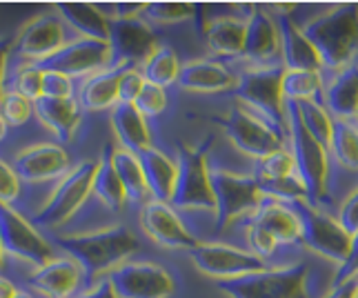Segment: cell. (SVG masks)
Here are the masks:
<instances>
[{
    "label": "cell",
    "mask_w": 358,
    "mask_h": 298,
    "mask_svg": "<svg viewBox=\"0 0 358 298\" xmlns=\"http://www.w3.org/2000/svg\"><path fill=\"white\" fill-rule=\"evenodd\" d=\"M60 250H65L90 278L107 276L114 267L138 252V239L125 225H112L85 234H60Z\"/></svg>",
    "instance_id": "cell-1"
},
{
    "label": "cell",
    "mask_w": 358,
    "mask_h": 298,
    "mask_svg": "<svg viewBox=\"0 0 358 298\" xmlns=\"http://www.w3.org/2000/svg\"><path fill=\"white\" fill-rule=\"evenodd\" d=\"M316 47L323 67L341 71L358 58V5L345 3L327 9L303 27Z\"/></svg>",
    "instance_id": "cell-2"
},
{
    "label": "cell",
    "mask_w": 358,
    "mask_h": 298,
    "mask_svg": "<svg viewBox=\"0 0 358 298\" xmlns=\"http://www.w3.org/2000/svg\"><path fill=\"white\" fill-rule=\"evenodd\" d=\"M287 139L292 143V156L296 163V173L305 183L310 203L318 205L327 201L329 180V149L318 143L303 125L296 103H287Z\"/></svg>",
    "instance_id": "cell-3"
},
{
    "label": "cell",
    "mask_w": 358,
    "mask_h": 298,
    "mask_svg": "<svg viewBox=\"0 0 358 298\" xmlns=\"http://www.w3.org/2000/svg\"><path fill=\"white\" fill-rule=\"evenodd\" d=\"M282 76H285L282 65L245 69L236 80L234 94L256 116H261L274 129L287 134V103L282 98Z\"/></svg>",
    "instance_id": "cell-4"
},
{
    "label": "cell",
    "mask_w": 358,
    "mask_h": 298,
    "mask_svg": "<svg viewBox=\"0 0 358 298\" xmlns=\"http://www.w3.org/2000/svg\"><path fill=\"white\" fill-rule=\"evenodd\" d=\"M214 139H207L203 145H178V180L171 196V207L182 212H216V198L212 190V176H209L207 152Z\"/></svg>",
    "instance_id": "cell-5"
},
{
    "label": "cell",
    "mask_w": 358,
    "mask_h": 298,
    "mask_svg": "<svg viewBox=\"0 0 358 298\" xmlns=\"http://www.w3.org/2000/svg\"><path fill=\"white\" fill-rule=\"evenodd\" d=\"M307 278V263H296L276 269L267 267L231 281H218L216 288L229 298H310Z\"/></svg>",
    "instance_id": "cell-6"
},
{
    "label": "cell",
    "mask_w": 358,
    "mask_h": 298,
    "mask_svg": "<svg viewBox=\"0 0 358 298\" xmlns=\"http://www.w3.org/2000/svg\"><path fill=\"white\" fill-rule=\"evenodd\" d=\"M212 122L225 132L229 143L238 152L254 160H261L269 154L278 152V149L285 147L287 141V134L274 129L261 116H256L254 111L241 105L231 107L225 116H214Z\"/></svg>",
    "instance_id": "cell-7"
},
{
    "label": "cell",
    "mask_w": 358,
    "mask_h": 298,
    "mask_svg": "<svg viewBox=\"0 0 358 298\" xmlns=\"http://www.w3.org/2000/svg\"><path fill=\"white\" fill-rule=\"evenodd\" d=\"M301 220V243L310 252L341 265L350 254L352 236L341 227L338 218L329 216L310 201L289 203Z\"/></svg>",
    "instance_id": "cell-8"
},
{
    "label": "cell",
    "mask_w": 358,
    "mask_h": 298,
    "mask_svg": "<svg viewBox=\"0 0 358 298\" xmlns=\"http://www.w3.org/2000/svg\"><path fill=\"white\" fill-rule=\"evenodd\" d=\"M98 160H80L76 167H71L63 178L58 180L54 192L49 194L47 203L36 214L34 222L43 227H58L67 222L78 209L85 205L94 187Z\"/></svg>",
    "instance_id": "cell-9"
},
{
    "label": "cell",
    "mask_w": 358,
    "mask_h": 298,
    "mask_svg": "<svg viewBox=\"0 0 358 298\" xmlns=\"http://www.w3.org/2000/svg\"><path fill=\"white\" fill-rule=\"evenodd\" d=\"M209 176H212V190L216 198L214 214L218 232H225L234 220L245 214H254L265 198L256 176H241V173L220 167L209 169Z\"/></svg>",
    "instance_id": "cell-10"
},
{
    "label": "cell",
    "mask_w": 358,
    "mask_h": 298,
    "mask_svg": "<svg viewBox=\"0 0 358 298\" xmlns=\"http://www.w3.org/2000/svg\"><path fill=\"white\" fill-rule=\"evenodd\" d=\"M0 247L5 256L34 267H43L56 258L54 247L45 241V236L7 203H0Z\"/></svg>",
    "instance_id": "cell-11"
},
{
    "label": "cell",
    "mask_w": 358,
    "mask_h": 298,
    "mask_svg": "<svg viewBox=\"0 0 358 298\" xmlns=\"http://www.w3.org/2000/svg\"><path fill=\"white\" fill-rule=\"evenodd\" d=\"M105 278L118 298H171L176 292L174 276L147 260H125Z\"/></svg>",
    "instance_id": "cell-12"
},
{
    "label": "cell",
    "mask_w": 358,
    "mask_h": 298,
    "mask_svg": "<svg viewBox=\"0 0 358 298\" xmlns=\"http://www.w3.org/2000/svg\"><path fill=\"white\" fill-rule=\"evenodd\" d=\"M114 65V49L105 41L76 38L58 49L56 54L45 58L43 63L31 65L41 71H58L69 78H90L96 71Z\"/></svg>",
    "instance_id": "cell-13"
},
{
    "label": "cell",
    "mask_w": 358,
    "mask_h": 298,
    "mask_svg": "<svg viewBox=\"0 0 358 298\" xmlns=\"http://www.w3.org/2000/svg\"><path fill=\"white\" fill-rule=\"evenodd\" d=\"M194 267L203 276L218 281H231L238 276L254 274V271L267 269L265 260L254 256L252 252L238 250L225 243H199L187 252Z\"/></svg>",
    "instance_id": "cell-14"
},
{
    "label": "cell",
    "mask_w": 358,
    "mask_h": 298,
    "mask_svg": "<svg viewBox=\"0 0 358 298\" xmlns=\"http://www.w3.org/2000/svg\"><path fill=\"white\" fill-rule=\"evenodd\" d=\"M65 45V22L56 11L34 16L20 27L14 38V52L20 60L29 65H38L45 58L56 54Z\"/></svg>",
    "instance_id": "cell-15"
},
{
    "label": "cell",
    "mask_w": 358,
    "mask_h": 298,
    "mask_svg": "<svg viewBox=\"0 0 358 298\" xmlns=\"http://www.w3.org/2000/svg\"><path fill=\"white\" fill-rule=\"evenodd\" d=\"M138 220L147 239L160 247H165V250L189 252L199 245L196 236L185 227V222L169 203H160V201L145 203L141 207Z\"/></svg>",
    "instance_id": "cell-16"
},
{
    "label": "cell",
    "mask_w": 358,
    "mask_h": 298,
    "mask_svg": "<svg viewBox=\"0 0 358 298\" xmlns=\"http://www.w3.org/2000/svg\"><path fill=\"white\" fill-rule=\"evenodd\" d=\"M14 169L20 180L45 183L52 178H63L69 171V154L60 145L38 143L24 147L14 158Z\"/></svg>",
    "instance_id": "cell-17"
},
{
    "label": "cell",
    "mask_w": 358,
    "mask_h": 298,
    "mask_svg": "<svg viewBox=\"0 0 358 298\" xmlns=\"http://www.w3.org/2000/svg\"><path fill=\"white\" fill-rule=\"evenodd\" d=\"M109 45L114 49V63H145L158 47L156 34L143 18L112 20Z\"/></svg>",
    "instance_id": "cell-18"
},
{
    "label": "cell",
    "mask_w": 358,
    "mask_h": 298,
    "mask_svg": "<svg viewBox=\"0 0 358 298\" xmlns=\"http://www.w3.org/2000/svg\"><path fill=\"white\" fill-rule=\"evenodd\" d=\"M278 56H280L278 22L271 18L265 9L256 7L250 14V18H247L243 58L254 63L256 67H267V65H274V60Z\"/></svg>",
    "instance_id": "cell-19"
},
{
    "label": "cell",
    "mask_w": 358,
    "mask_h": 298,
    "mask_svg": "<svg viewBox=\"0 0 358 298\" xmlns=\"http://www.w3.org/2000/svg\"><path fill=\"white\" fill-rule=\"evenodd\" d=\"M280 31V56L282 67L287 71H320L323 60H320L316 47L305 36L303 27L292 16H280L278 20Z\"/></svg>",
    "instance_id": "cell-20"
},
{
    "label": "cell",
    "mask_w": 358,
    "mask_h": 298,
    "mask_svg": "<svg viewBox=\"0 0 358 298\" xmlns=\"http://www.w3.org/2000/svg\"><path fill=\"white\" fill-rule=\"evenodd\" d=\"M236 76L218 60L196 58L180 67L178 87L192 94H220L236 87Z\"/></svg>",
    "instance_id": "cell-21"
},
{
    "label": "cell",
    "mask_w": 358,
    "mask_h": 298,
    "mask_svg": "<svg viewBox=\"0 0 358 298\" xmlns=\"http://www.w3.org/2000/svg\"><path fill=\"white\" fill-rule=\"evenodd\" d=\"M83 269L73 258H54L43 267H36L29 276L31 288L47 298H71L78 290Z\"/></svg>",
    "instance_id": "cell-22"
},
{
    "label": "cell",
    "mask_w": 358,
    "mask_h": 298,
    "mask_svg": "<svg viewBox=\"0 0 358 298\" xmlns=\"http://www.w3.org/2000/svg\"><path fill=\"white\" fill-rule=\"evenodd\" d=\"M134 65L114 63L103 71H96L94 76L85 78L78 90V105L85 111H105L118 105V83L120 76Z\"/></svg>",
    "instance_id": "cell-23"
},
{
    "label": "cell",
    "mask_w": 358,
    "mask_h": 298,
    "mask_svg": "<svg viewBox=\"0 0 358 298\" xmlns=\"http://www.w3.org/2000/svg\"><path fill=\"white\" fill-rule=\"evenodd\" d=\"M252 222L267 229L278 241V245H294L301 241V220L289 203L265 196L254 212Z\"/></svg>",
    "instance_id": "cell-24"
},
{
    "label": "cell",
    "mask_w": 358,
    "mask_h": 298,
    "mask_svg": "<svg viewBox=\"0 0 358 298\" xmlns=\"http://www.w3.org/2000/svg\"><path fill=\"white\" fill-rule=\"evenodd\" d=\"M34 114L60 143H69L80 125V105L73 98H38Z\"/></svg>",
    "instance_id": "cell-25"
},
{
    "label": "cell",
    "mask_w": 358,
    "mask_h": 298,
    "mask_svg": "<svg viewBox=\"0 0 358 298\" xmlns=\"http://www.w3.org/2000/svg\"><path fill=\"white\" fill-rule=\"evenodd\" d=\"M138 158L145 171L147 187H150L152 194V201L171 203V196H174L176 180H178V163L154 145L143 149Z\"/></svg>",
    "instance_id": "cell-26"
},
{
    "label": "cell",
    "mask_w": 358,
    "mask_h": 298,
    "mask_svg": "<svg viewBox=\"0 0 358 298\" xmlns=\"http://www.w3.org/2000/svg\"><path fill=\"white\" fill-rule=\"evenodd\" d=\"M323 103L334 120H352L358 116V65H350L329 80Z\"/></svg>",
    "instance_id": "cell-27"
},
{
    "label": "cell",
    "mask_w": 358,
    "mask_h": 298,
    "mask_svg": "<svg viewBox=\"0 0 358 298\" xmlns=\"http://www.w3.org/2000/svg\"><path fill=\"white\" fill-rule=\"evenodd\" d=\"M109 122H112L116 141L122 149L141 154L143 149L152 147L150 125H147V118L136 109V105L118 103L109 114Z\"/></svg>",
    "instance_id": "cell-28"
},
{
    "label": "cell",
    "mask_w": 358,
    "mask_h": 298,
    "mask_svg": "<svg viewBox=\"0 0 358 298\" xmlns=\"http://www.w3.org/2000/svg\"><path fill=\"white\" fill-rule=\"evenodd\" d=\"M56 14L63 18V22H67L73 31H78L80 38L109 43L112 20L96 7V3H58Z\"/></svg>",
    "instance_id": "cell-29"
},
{
    "label": "cell",
    "mask_w": 358,
    "mask_h": 298,
    "mask_svg": "<svg viewBox=\"0 0 358 298\" xmlns=\"http://www.w3.org/2000/svg\"><path fill=\"white\" fill-rule=\"evenodd\" d=\"M247 20L234 16H220L205 24V41L209 52L216 56H243Z\"/></svg>",
    "instance_id": "cell-30"
},
{
    "label": "cell",
    "mask_w": 358,
    "mask_h": 298,
    "mask_svg": "<svg viewBox=\"0 0 358 298\" xmlns=\"http://www.w3.org/2000/svg\"><path fill=\"white\" fill-rule=\"evenodd\" d=\"M112 152L114 147H105L101 158H98V167H96V176H94V187H92V194L101 201L107 209H112V212H120V209H125V205L129 203L127 201V194H125V187H122V183L118 178V173L114 169V160H112Z\"/></svg>",
    "instance_id": "cell-31"
},
{
    "label": "cell",
    "mask_w": 358,
    "mask_h": 298,
    "mask_svg": "<svg viewBox=\"0 0 358 298\" xmlns=\"http://www.w3.org/2000/svg\"><path fill=\"white\" fill-rule=\"evenodd\" d=\"M112 160H114V169L122 183V187H125L127 201L138 203V205L150 203L152 194H150V187H147L145 171H143L138 154L127 152V149H122V147H116L112 152Z\"/></svg>",
    "instance_id": "cell-32"
},
{
    "label": "cell",
    "mask_w": 358,
    "mask_h": 298,
    "mask_svg": "<svg viewBox=\"0 0 358 298\" xmlns=\"http://www.w3.org/2000/svg\"><path fill=\"white\" fill-rule=\"evenodd\" d=\"M180 60L178 54L169 45H158L152 56L143 63V76L147 83H154L158 87H169L178 83L180 76Z\"/></svg>",
    "instance_id": "cell-33"
},
{
    "label": "cell",
    "mask_w": 358,
    "mask_h": 298,
    "mask_svg": "<svg viewBox=\"0 0 358 298\" xmlns=\"http://www.w3.org/2000/svg\"><path fill=\"white\" fill-rule=\"evenodd\" d=\"M329 152L334 154L341 167L358 171V125L352 120H334Z\"/></svg>",
    "instance_id": "cell-34"
},
{
    "label": "cell",
    "mask_w": 358,
    "mask_h": 298,
    "mask_svg": "<svg viewBox=\"0 0 358 298\" xmlns=\"http://www.w3.org/2000/svg\"><path fill=\"white\" fill-rule=\"evenodd\" d=\"M325 85L320 71H287L282 76V98L285 103H305L323 96Z\"/></svg>",
    "instance_id": "cell-35"
},
{
    "label": "cell",
    "mask_w": 358,
    "mask_h": 298,
    "mask_svg": "<svg viewBox=\"0 0 358 298\" xmlns=\"http://www.w3.org/2000/svg\"><path fill=\"white\" fill-rule=\"evenodd\" d=\"M296 107H299L301 120L307 127V132H310L318 143H323L329 149L331 129H334V118L329 116L325 105H320L318 101H305V103H296Z\"/></svg>",
    "instance_id": "cell-36"
},
{
    "label": "cell",
    "mask_w": 358,
    "mask_h": 298,
    "mask_svg": "<svg viewBox=\"0 0 358 298\" xmlns=\"http://www.w3.org/2000/svg\"><path fill=\"white\" fill-rule=\"evenodd\" d=\"M196 7L189 3H147L143 11V20L154 27V24H178L194 18Z\"/></svg>",
    "instance_id": "cell-37"
},
{
    "label": "cell",
    "mask_w": 358,
    "mask_h": 298,
    "mask_svg": "<svg viewBox=\"0 0 358 298\" xmlns=\"http://www.w3.org/2000/svg\"><path fill=\"white\" fill-rule=\"evenodd\" d=\"M296 173V163L292 149L282 147L278 152L269 154L261 160H256V178L258 180H280Z\"/></svg>",
    "instance_id": "cell-38"
},
{
    "label": "cell",
    "mask_w": 358,
    "mask_h": 298,
    "mask_svg": "<svg viewBox=\"0 0 358 298\" xmlns=\"http://www.w3.org/2000/svg\"><path fill=\"white\" fill-rule=\"evenodd\" d=\"M0 114H3L7 125L20 127L34 114V103L20 96L18 92H7L3 98V105H0Z\"/></svg>",
    "instance_id": "cell-39"
},
{
    "label": "cell",
    "mask_w": 358,
    "mask_h": 298,
    "mask_svg": "<svg viewBox=\"0 0 358 298\" xmlns=\"http://www.w3.org/2000/svg\"><path fill=\"white\" fill-rule=\"evenodd\" d=\"M136 109L141 111L145 118H156L165 111L167 107V92L165 87H158L154 83H145L141 96L136 98Z\"/></svg>",
    "instance_id": "cell-40"
},
{
    "label": "cell",
    "mask_w": 358,
    "mask_h": 298,
    "mask_svg": "<svg viewBox=\"0 0 358 298\" xmlns=\"http://www.w3.org/2000/svg\"><path fill=\"white\" fill-rule=\"evenodd\" d=\"M247 234V245H250V252L258 258H271L278 250V241L271 236L267 229H263L261 225H256V222L250 220V225L245 229Z\"/></svg>",
    "instance_id": "cell-41"
},
{
    "label": "cell",
    "mask_w": 358,
    "mask_h": 298,
    "mask_svg": "<svg viewBox=\"0 0 358 298\" xmlns=\"http://www.w3.org/2000/svg\"><path fill=\"white\" fill-rule=\"evenodd\" d=\"M14 92L36 103L43 98V71L38 67H22L14 78Z\"/></svg>",
    "instance_id": "cell-42"
},
{
    "label": "cell",
    "mask_w": 358,
    "mask_h": 298,
    "mask_svg": "<svg viewBox=\"0 0 358 298\" xmlns=\"http://www.w3.org/2000/svg\"><path fill=\"white\" fill-rule=\"evenodd\" d=\"M145 76L141 69L136 67H129L125 69V73L120 76V83H118V103H127V105H134L136 98L141 96L143 87H145Z\"/></svg>",
    "instance_id": "cell-43"
},
{
    "label": "cell",
    "mask_w": 358,
    "mask_h": 298,
    "mask_svg": "<svg viewBox=\"0 0 358 298\" xmlns=\"http://www.w3.org/2000/svg\"><path fill=\"white\" fill-rule=\"evenodd\" d=\"M71 78L58 71H43V96L47 98H73Z\"/></svg>",
    "instance_id": "cell-44"
},
{
    "label": "cell",
    "mask_w": 358,
    "mask_h": 298,
    "mask_svg": "<svg viewBox=\"0 0 358 298\" xmlns=\"http://www.w3.org/2000/svg\"><path fill=\"white\" fill-rule=\"evenodd\" d=\"M20 194V178L16 169L0 158V203L11 205Z\"/></svg>",
    "instance_id": "cell-45"
},
{
    "label": "cell",
    "mask_w": 358,
    "mask_h": 298,
    "mask_svg": "<svg viewBox=\"0 0 358 298\" xmlns=\"http://www.w3.org/2000/svg\"><path fill=\"white\" fill-rule=\"evenodd\" d=\"M336 218L341 222V227L348 232L350 236L358 234V187L343 201Z\"/></svg>",
    "instance_id": "cell-46"
},
{
    "label": "cell",
    "mask_w": 358,
    "mask_h": 298,
    "mask_svg": "<svg viewBox=\"0 0 358 298\" xmlns=\"http://www.w3.org/2000/svg\"><path fill=\"white\" fill-rule=\"evenodd\" d=\"M352 278H358V234L352 236V247H350V254L348 258L343 260L338 265L336 274H334V281L331 285H341V283H348Z\"/></svg>",
    "instance_id": "cell-47"
},
{
    "label": "cell",
    "mask_w": 358,
    "mask_h": 298,
    "mask_svg": "<svg viewBox=\"0 0 358 298\" xmlns=\"http://www.w3.org/2000/svg\"><path fill=\"white\" fill-rule=\"evenodd\" d=\"M11 49H14V41L3 36L0 38V105H3V98H5V71H7V60H9V54Z\"/></svg>",
    "instance_id": "cell-48"
},
{
    "label": "cell",
    "mask_w": 358,
    "mask_h": 298,
    "mask_svg": "<svg viewBox=\"0 0 358 298\" xmlns=\"http://www.w3.org/2000/svg\"><path fill=\"white\" fill-rule=\"evenodd\" d=\"M323 298H358V278H352L341 285H331V290Z\"/></svg>",
    "instance_id": "cell-49"
},
{
    "label": "cell",
    "mask_w": 358,
    "mask_h": 298,
    "mask_svg": "<svg viewBox=\"0 0 358 298\" xmlns=\"http://www.w3.org/2000/svg\"><path fill=\"white\" fill-rule=\"evenodd\" d=\"M76 298H118V296L114 294V290H112V285H109V281L103 278V281H98V283L94 285V288H90L87 292L78 294Z\"/></svg>",
    "instance_id": "cell-50"
},
{
    "label": "cell",
    "mask_w": 358,
    "mask_h": 298,
    "mask_svg": "<svg viewBox=\"0 0 358 298\" xmlns=\"http://www.w3.org/2000/svg\"><path fill=\"white\" fill-rule=\"evenodd\" d=\"M18 294V290H16V285L11 283L9 278H5V276H0V298H14Z\"/></svg>",
    "instance_id": "cell-51"
},
{
    "label": "cell",
    "mask_w": 358,
    "mask_h": 298,
    "mask_svg": "<svg viewBox=\"0 0 358 298\" xmlns=\"http://www.w3.org/2000/svg\"><path fill=\"white\" fill-rule=\"evenodd\" d=\"M5 134H7V122H5L3 114H0V141L5 139Z\"/></svg>",
    "instance_id": "cell-52"
},
{
    "label": "cell",
    "mask_w": 358,
    "mask_h": 298,
    "mask_svg": "<svg viewBox=\"0 0 358 298\" xmlns=\"http://www.w3.org/2000/svg\"><path fill=\"white\" fill-rule=\"evenodd\" d=\"M14 298H34V296H31V294H27V292H22V290H18V294H16Z\"/></svg>",
    "instance_id": "cell-53"
},
{
    "label": "cell",
    "mask_w": 358,
    "mask_h": 298,
    "mask_svg": "<svg viewBox=\"0 0 358 298\" xmlns=\"http://www.w3.org/2000/svg\"><path fill=\"white\" fill-rule=\"evenodd\" d=\"M5 267V252H3V247H0V269Z\"/></svg>",
    "instance_id": "cell-54"
},
{
    "label": "cell",
    "mask_w": 358,
    "mask_h": 298,
    "mask_svg": "<svg viewBox=\"0 0 358 298\" xmlns=\"http://www.w3.org/2000/svg\"><path fill=\"white\" fill-rule=\"evenodd\" d=\"M356 120H358V116H356Z\"/></svg>",
    "instance_id": "cell-55"
}]
</instances>
